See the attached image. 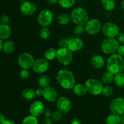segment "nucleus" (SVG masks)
<instances>
[{
    "label": "nucleus",
    "instance_id": "obj_1",
    "mask_svg": "<svg viewBox=\"0 0 124 124\" xmlns=\"http://www.w3.org/2000/svg\"><path fill=\"white\" fill-rule=\"evenodd\" d=\"M56 80L61 87L64 89H71L75 85L76 80L73 73L67 69H62L58 71Z\"/></svg>",
    "mask_w": 124,
    "mask_h": 124
},
{
    "label": "nucleus",
    "instance_id": "obj_2",
    "mask_svg": "<svg viewBox=\"0 0 124 124\" xmlns=\"http://www.w3.org/2000/svg\"><path fill=\"white\" fill-rule=\"evenodd\" d=\"M107 67L108 70L115 75L122 72L124 70L123 56L118 53L112 54L108 59Z\"/></svg>",
    "mask_w": 124,
    "mask_h": 124
},
{
    "label": "nucleus",
    "instance_id": "obj_3",
    "mask_svg": "<svg viewBox=\"0 0 124 124\" xmlns=\"http://www.w3.org/2000/svg\"><path fill=\"white\" fill-rule=\"evenodd\" d=\"M71 19L76 25H85L88 22V14L85 8L82 7H76L71 12Z\"/></svg>",
    "mask_w": 124,
    "mask_h": 124
},
{
    "label": "nucleus",
    "instance_id": "obj_4",
    "mask_svg": "<svg viewBox=\"0 0 124 124\" xmlns=\"http://www.w3.org/2000/svg\"><path fill=\"white\" fill-rule=\"evenodd\" d=\"M119 42L115 38H107L102 41L101 46L102 51L107 54H112L117 50Z\"/></svg>",
    "mask_w": 124,
    "mask_h": 124
},
{
    "label": "nucleus",
    "instance_id": "obj_5",
    "mask_svg": "<svg viewBox=\"0 0 124 124\" xmlns=\"http://www.w3.org/2000/svg\"><path fill=\"white\" fill-rule=\"evenodd\" d=\"M87 92L93 95H99L102 92V84L99 80L94 78H89L85 82Z\"/></svg>",
    "mask_w": 124,
    "mask_h": 124
},
{
    "label": "nucleus",
    "instance_id": "obj_6",
    "mask_svg": "<svg viewBox=\"0 0 124 124\" xmlns=\"http://www.w3.org/2000/svg\"><path fill=\"white\" fill-rule=\"evenodd\" d=\"M56 58L63 65H68L72 62L73 53L68 48H59L57 50Z\"/></svg>",
    "mask_w": 124,
    "mask_h": 124
},
{
    "label": "nucleus",
    "instance_id": "obj_7",
    "mask_svg": "<svg viewBox=\"0 0 124 124\" xmlns=\"http://www.w3.org/2000/svg\"><path fill=\"white\" fill-rule=\"evenodd\" d=\"M102 25L99 19L93 18L88 21L85 25V31L90 35H95L99 33L102 30Z\"/></svg>",
    "mask_w": 124,
    "mask_h": 124
},
{
    "label": "nucleus",
    "instance_id": "obj_8",
    "mask_svg": "<svg viewBox=\"0 0 124 124\" xmlns=\"http://www.w3.org/2000/svg\"><path fill=\"white\" fill-rule=\"evenodd\" d=\"M35 59L33 56L29 53H23L18 56V62L23 69L29 70L32 68Z\"/></svg>",
    "mask_w": 124,
    "mask_h": 124
},
{
    "label": "nucleus",
    "instance_id": "obj_9",
    "mask_svg": "<svg viewBox=\"0 0 124 124\" xmlns=\"http://www.w3.org/2000/svg\"><path fill=\"white\" fill-rule=\"evenodd\" d=\"M119 28L116 24L111 22H107L103 25L102 30L107 38H115L119 33Z\"/></svg>",
    "mask_w": 124,
    "mask_h": 124
},
{
    "label": "nucleus",
    "instance_id": "obj_10",
    "mask_svg": "<svg viewBox=\"0 0 124 124\" xmlns=\"http://www.w3.org/2000/svg\"><path fill=\"white\" fill-rule=\"evenodd\" d=\"M53 13L48 9L41 11L38 16V22L42 27H47L50 25L53 21Z\"/></svg>",
    "mask_w": 124,
    "mask_h": 124
},
{
    "label": "nucleus",
    "instance_id": "obj_11",
    "mask_svg": "<svg viewBox=\"0 0 124 124\" xmlns=\"http://www.w3.org/2000/svg\"><path fill=\"white\" fill-rule=\"evenodd\" d=\"M110 110L113 114L120 116L124 111V99L116 98L113 99L110 104Z\"/></svg>",
    "mask_w": 124,
    "mask_h": 124
},
{
    "label": "nucleus",
    "instance_id": "obj_12",
    "mask_svg": "<svg viewBox=\"0 0 124 124\" xmlns=\"http://www.w3.org/2000/svg\"><path fill=\"white\" fill-rule=\"evenodd\" d=\"M48 67L49 64L47 59L39 58L35 61L32 69L36 73L41 74L46 72L48 70Z\"/></svg>",
    "mask_w": 124,
    "mask_h": 124
},
{
    "label": "nucleus",
    "instance_id": "obj_13",
    "mask_svg": "<svg viewBox=\"0 0 124 124\" xmlns=\"http://www.w3.org/2000/svg\"><path fill=\"white\" fill-rule=\"evenodd\" d=\"M58 110L62 113H67L71 108V102L70 99L65 96H61L58 98L56 103Z\"/></svg>",
    "mask_w": 124,
    "mask_h": 124
},
{
    "label": "nucleus",
    "instance_id": "obj_14",
    "mask_svg": "<svg viewBox=\"0 0 124 124\" xmlns=\"http://www.w3.org/2000/svg\"><path fill=\"white\" fill-rule=\"evenodd\" d=\"M36 6L34 2L30 1H25L22 2L20 6V10L23 15L31 16L36 12Z\"/></svg>",
    "mask_w": 124,
    "mask_h": 124
},
{
    "label": "nucleus",
    "instance_id": "obj_15",
    "mask_svg": "<svg viewBox=\"0 0 124 124\" xmlns=\"http://www.w3.org/2000/svg\"><path fill=\"white\" fill-rule=\"evenodd\" d=\"M84 46V42L82 39L78 37L69 39L67 48L72 52H78L81 50Z\"/></svg>",
    "mask_w": 124,
    "mask_h": 124
},
{
    "label": "nucleus",
    "instance_id": "obj_16",
    "mask_svg": "<svg viewBox=\"0 0 124 124\" xmlns=\"http://www.w3.org/2000/svg\"><path fill=\"white\" fill-rule=\"evenodd\" d=\"M44 110V105L43 103L39 101H36L31 104L29 111L31 115L35 117H38L43 114Z\"/></svg>",
    "mask_w": 124,
    "mask_h": 124
},
{
    "label": "nucleus",
    "instance_id": "obj_17",
    "mask_svg": "<svg viewBox=\"0 0 124 124\" xmlns=\"http://www.w3.org/2000/svg\"><path fill=\"white\" fill-rule=\"evenodd\" d=\"M42 96L47 101L53 102L56 101L57 97H58V92L55 88L48 86L44 88V94Z\"/></svg>",
    "mask_w": 124,
    "mask_h": 124
},
{
    "label": "nucleus",
    "instance_id": "obj_18",
    "mask_svg": "<svg viewBox=\"0 0 124 124\" xmlns=\"http://www.w3.org/2000/svg\"><path fill=\"white\" fill-rule=\"evenodd\" d=\"M91 64L95 69H102L105 65V60L102 56L99 54H95L93 55L91 59Z\"/></svg>",
    "mask_w": 124,
    "mask_h": 124
},
{
    "label": "nucleus",
    "instance_id": "obj_19",
    "mask_svg": "<svg viewBox=\"0 0 124 124\" xmlns=\"http://www.w3.org/2000/svg\"><path fill=\"white\" fill-rule=\"evenodd\" d=\"M12 35V29L7 24H0V39H8Z\"/></svg>",
    "mask_w": 124,
    "mask_h": 124
},
{
    "label": "nucleus",
    "instance_id": "obj_20",
    "mask_svg": "<svg viewBox=\"0 0 124 124\" xmlns=\"http://www.w3.org/2000/svg\"><path fill=\"white\" fill-rule=\"evenodd\" d=\"M74 91V93L76 95L78 96H83L87 93V89L85 86V85L81 84H75L74 87L73 88Z\"/></svg>",
    "mask_w": 124,
    "mask_h": 124
},
{
    "label": "nucleus",
    "instance_id": "obj_21",
    "mask_svg": "<svg viewBox=\"0 0 124 124\" xmlns=\"http://www.w3.org/2000/svg\"><path fill=\"white\" fill-rule=\"evenodd\" d=\"M101 4L104 9L108 12L113 10L116 7L115 0H101Z\"/></svg>",
    "mask_w": 124,
    "mask_h": 124
},
{
    "label": "nucleus",
    "instance_id": "obj_22",
    "mask_svg": "<svg viewBox=\"0 0 124 124\" xmlns=\"http://www.w3.org/2000/svg\"><path fill=\"white\" fill-rule=\"evenodd\" d=\"M36 95V91L31 88H25L22 92V96L26 100H31Z\"/></svg>",
    "mask_w": 124,
    "mask_h": 124
},
{
    "label": "nucleus",
    "instance_id": "obj_23",
    "mask_svg": "<svg viewBox=\"0 0 124 124\" xmlns=\"http://www.w3.org/2000/svg\"><path fill=\"white\" fill-rule=\"evenodd\" d=\"M115 74L110 72L108 70L105 71L102 76V81L105 85H109L114 81Z\"/></svg>",
    "mask_w": 124,
    "mask_h": 124
},
{
    "label": "nucleus",
    "instance_id": "obj_24",
    "mask_svg": "<svg viewBox=\"0 0 124 124\" xmlns=\"http://www.w3.org/2000/svg\"><path fill=\"white\" fill-rule=\"evenodd\" d=\"M15 48V45L14 42L12 41L8 40L4 43L2 50L6 54H10L14 51Z\"/></svg>",
    "mask_w": 124,
    "mask_h": 124
},
{
    "label": "nucleus",
    "instance_id": "obj_25",
    "mask_svg": "<svg viewBox=\"0 0 124 124\" xmlns=\"http://www.w3.org/2000/svg\"><path fill=\"white\" fill-rule=\"evenodd\" d=\"M114 82L118 87L124 88V73H119L115 75L114 78Z\"/></svg>",
    "mask_w": 124,
    "mask_h": 124
},
{
    "label": "nucleus",
    "instance_id": "obj_26",
    "mask_svg": "<svg viewBox=\"0 0 124 124\" xmlns=\"http://www.w3.org/2000/svg\"><path fill=\"white\" fill-rule=\"evenodd\" d=\"M71 20V16L70 15L65 13H61L59 15V16L57 18V21L61 25H66L69 24V22Z\"/></svg>",
    "mask_w": 124,
    "mask_h": 124
},
{
    "label": "nucleus",
    "instance_id": "obj_27",
    "mask_svg": "<svg viewBox=\"0 0 124 124\" xmlns=\"http://www.w3.org/2000/svg\"><path fill=\"white\" fill-rule=\"evenodd\" d=\"M56 55L57 50L53 48H48L44 52V57L47 60H53L56 58Z\"/></svg>",
    "mask_w": 124,
    "mask_h": 124
},
{
    "label": "nucleus",
    "instance_id": "obj_28",
    "mask_svg": "<svg viewBox=\"0 0 124 124\" xmlns=\"http://www.w3.org/2000/svg\"><path fill=\"white\" fill-rule=\"evenodd\" d=\"M38 82L39 85L42 88H46V87L49 86L50 83V78L48 75H44L39 78Z\"/></svg>",
    "mask_w": 124,
    "mask_h": 124
},
{
    "label": "nucleus",
    "instance_id": "obj_29",
    "mask_svg": "<svg viewBox=\"0 0 124 124\" xmlns=\"http://www.w3.org/2000/svg\"><path fill=\"white\" fill-rule=\"evenodd\" d=\"M107 124H119L120 116L115 114H111L109 115L106 119Z\"/></svg>",
    "mask_w": 124,
    "mask_h": 124
},
{
    "label": "nucleus",
    "instance_id": "obj_30",
    "mask_svg": "<svg viewBox=\"0 0 124 124\" xmlns=\"http://www.w3.org/2000/svg\"><path fill=\"white\" fill-rule=\"evenodd\" d=\"M76 0H59L58 4L64 8H69L74 6Z\"/></svg>",
    "mask_w": 124,
    "mask_h": 124
},
{
    "label": "nucleus",
    "instance_id": "obj_31",
    "mask_svg": "<svg viewBox=\"0 0 124 124\" xmlns=\"http://www.w3.org/2000/svg\"><path fill=\"white\" fill-rule=\"evenodd\" d=\"M22 124H38V120L37 117L32 116H27L23 120Z\"/></svg>",
    "mask_w": 124,
    "mask_h": 124
},
{
    "label": "nucleus",
    "instance_id": "obj_32",
    "mask_svg": "<svg viewBox=\"0 0 124 124\" xmlns=\"http://www.w3.org/2000/svg\"><path fill=\"white\" fill-rule=\"evenodd\" d=\"M51 35V31L47 27H42L40 31V36L42 39H47Z\"/></svg>",
    "mask_w": 124,
    "mask_h": 124
},
{
    "label": "nucleus",
    "instance_id": "obj_33",
    "mask_svg": "<svg viewBox=\"0 0 124 124\" xmlns=\"http://www.w3.org/2000/svg\"><path fill=\"white\" fill-rule=\"evenodd\" d=\"M62 117V113L59 110H56V111H53L51 116V119L54 122H58L61 120Z\"/></svg>",
    "mask_w": 124,
    "mask_h": 124
},
{
    "label": "nucleus",
    "instance_id": "obj_34",
    "mask_svg": "<svg viewBox=\"0 0 124 124\" xmlns=\"http://www.w3.org/2000/svg\"><path fill=\"white\" fill-rule=\"evenodd\" d=\"M113 88L108 85H107L105 86V87H104V88H103L102 92V94L104 96L108 97V98L111 96L113 95Z\"/></svg>",
    "mask_w": 124,
    "mask_h": 124
},
{
    "label": "nucleus",
    "instance_id": "obj_35",
    "mask_svg": "<svg viewBox=\"0 0 124 124\" xmlns=\"http://www.w3.org/2000/svg\"><path fill=\"white\" fill-rule=\"evenodd\" d=\"M85 31V29L84 25H77L73 30L74 34L76 36H81L83 35Z\"/></svg>",
    "mask_w": 124,
    "mask_h": 124
},
{
    "label": "nucleus",
    "instance_id": "obj_36",
    "mask_svg": "<svg viewBox=\"0 0 124 124\" xmlns=\"http://www.w3.org/2000/svg\"><path fill=\"white\" fill-rule=\"evenodd\" d=\"M19 76L22 80H27V79H29L30 74H29L28 70L22 69V70L19 72Z\"/></svg>",
    "mask_w": 124,
    "mask_h": 124
},
{
    "label": "nucleus",
    "instance_id": "obj_37",
    "mask_svg": "<svg viewBox=\"0 0 124 124\" xmlns=\"http://www.w3.org/2000/svg\"><path fill=\"white\" fill-rule=\"evenodd\" d=\"M69 39L61 38L59 40L58 44L61 48H67Z\"/></svg>",
    "mask_w": 124,
    "mask_h": 124
},
{
    "label": "nucleus",
    "instance_id": "obj_38",
    "mask_svg": "<svg viewBox=\"0 0 124 124\" xmlns=\"http://www.w3.org/2000/svg\"><path fill=\"white\" fill-rule=\"evenodd\" d=\"M9 22V17L6 15H2L0 17V24H7Z\"/></svg>",
    "mask_w": 124,
    "mask_h": 124
},
{
    "label": "nucleus",
    "instance_id": "obj_39",
    "mask_svg": "<svg viewBox=\"0 0 124 124\" xmlns=\"http://www.w3.org/2000/svg\"><path fill=\"white\" fill-rule=\"evenodd\" d=\"M117 39L119 42L124 44V33L119 32L117 35Z\"/></svg>",
    "mask_w": 124,
    "mask_h": 124
},
{
    "label": "nucleus",
    "instance_id": "obj_40",
    "mask_svg": "<svg viewBox=\"0 0 124 124\" xmlns=\"http://www.w3.org/2000/svg\"><path fill=\"white\" fill-rule=\"evenodd\" d=\"M117 52L119 54L121 55L122 56H124V44L119 46Z\"/></svg>",
    "mask_w": 124,
    "mask_h": 124
},
{
    "label": "nucleus",
    "instance_id": "obj_41",
    "mask_svg": "<svg viewBox=\"0 0 124 124\" xmlns=\"http://www.w3.org/2000/svg\"><path fill=\"white\" fill-rule=\"evenodd\" d=\"M43 114L44 116V117H46V118H50V117H51L52 113V111H50V110H49V109H46V110H44V111Z\"/></svg>",
    "mask_w": 124,
    "mask_h": 124
},
{
    "label": "nucleus",
    "instance_id": "obj_42",
    "mask_svg": "<svg viewBox=\"0 0 124 124\" xmlns=\"http://www.w3.org/2000/svg\"><path fill=\"white\" fill-rule=\"evenodd\" d=\"M41 124H52V120L50 118H45Z\"/></svg>",
    "mask_w": 124,
    "mask_h": 124
},
{
    "label": "nucleus",
    "instance_id": "obj_43",
    "mask_svg": "<svg viewBox=\"0 0 124 124\" xmlns=\"http://www.w3.org/2000/svg\"><path fill=\"white\" fill-rule=\"evenodd\" d=\"M44 94V89H41V88H38L36 90V94L38 96H43Z\"/></svg>",
    "mask_w": 124,
    "mask_h": 124
},
{
    "label": "nucleus",
    "instance_id": "obj_44",
    "mask_svg": "<svg viewBox=\"0 0 124 124\" xmlns=\"http://www.w3.org/2000/svg\"><path fill=\"white\" fill-rule=\"evenodd\" d=\"M1 124H16L12 120H5L3 122H2Z\"/></svg>",
    "mask_w": 124,
    "mask_h": 124
},
{
    "label": "nucleus",
    "instance_id": "obj_45",
    "mask_svg": "<svg viewBox=\"0 0 124 124\" xmlns=\"http://www.w3.org/2000/svg\"><path fill=\"white\" fill-rule=\"evenodd\" d=\"M71 124H81V122L78 119H74L71 121Z\"/></svg>",
    "mask_w": 124,
    "mask_h": 124
},
{
    "label": "nucleus",
    "instance_id": "obj_46",
    "mask_svg": "<svg viewBox=\"0 0 124 124\" xmlns=\"http://www.w3.org/2000/svg\"><path fill=\"white\" fill-rule=\"evenodd\" d=\"M5 120H6V116L2 113H0V124L2 123V122H3Z\"/></svg>",
    "mask_w": 124,
    "mask_h": 124
},
{
    "label": "nucleus",
    "instance_id": "obj_47",
    "mask_svg": "<svg viewBox=\"0 0 124 124\" xmlns=\"http://www.w3.org/2000/svg\"><path fill=\"white\" fill-rule=\"evenodd\" d=\"M47 2L51 5H53V4H56V3H58V1L59 0H47Z\"/></svg>",
    "mask_w": 124,
    "mask_h": 124
},
{
    "label": "nucleus",
    "instance_id": "obj_48",
    "mask_svg": "<svg viewBox=\"0 0 124 124\" xmlns=\"http://www.w3.org/2000/svg\"><path fill=\"white\" fill-rule=\"evenodd\" d=\"M120 124H124V111L120 115Z\"/></svg>",
    "mask_w": 124,
    "mask_h": 124
},
{
    "label": "nucleus",
    "instance_id": "obj_49",
    "mask_svg": "<svg viewBox=\"0 0 124 124\" xmlns=\"http://www.w3.org/2000/svg\"><path fill=\"white\" fill-rule=\"evenodd\" d=\"M3 44L4 42H2V40L0 39V52L3 49Z\"/></svg>",
    "mask_w": 124,
    "mask_h": 124
},
{
    "label": "nucleus",
    "instance_id": "obj_50",
    "mask_svg": "<svg viewBox=\"0 0 124 124\" xmlns=\"http://www.w3.org/2000/svg\"><path fill=\"white\" fill-rule=\"evenodd\" d=\"M121 9L122 10L124 11V0H123V1L121 2Z\"/></svg>",
    "mask_w": 124,
    "mask_h": 124
}]
</instances>
